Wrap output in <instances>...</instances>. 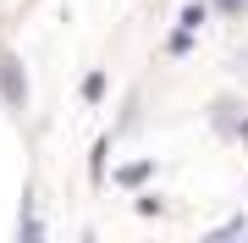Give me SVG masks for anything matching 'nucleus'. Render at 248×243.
I'll return each mask as SVG.
<instances>
[{"label": "nucleus", "mask_w": 248, "mask_h": 243, "mask_svg": "<svg viewBox=\"0 0 248 243\" xmlns=\"http://www.w3.org/2000/svg\"><path fill=\"white\" fill-rule=\"evenodd\" d=\"M0 94H6L11 111H28V78H22L17 55H0Z\"/></svg>", "instance_id": "nucleus-1"}, {"label": "nucleus", "mask_w": 248, "mask_h": 243, "mask_svg": "<svg viewBox=\"0 0 248 243\" xmlns=\"http://www.w3.org/2000/svg\"><path fill=\"white\" fill-rule=\"evenodd\" d=\"M243 116H248V111L237 105V99H215V105H210V122H215V133H237V127H243Z\"/></svg>", "instance_id": "nucleus-2"}, {"label": "nucleus", "mask_w": 248, "mask_h": 243, "mask_svg": "<svg viewBox=\"0 0 248 243\" xmlns=\"http://www.w3.org/2000/svg\"><path fill=\"white\" fill-rule=\"evenodd\" d=\"M149 177H155V161H133V166L116 171V182H122V188H143Z\"/></svg>", "instance_id": "nucleus-3"}, {"label": "nucleus", "mask_w": 248, "mask_h": 243, "mask_svg": "<svg viewBox=\"0 0 248 243\" xmlns=\"http://www.w3.org/2000/svg\"><path fill=\"white\" fill-rule=\"evenodd\" d=\"M204 22H210V6H204V0H187V6H182V17H177V28H187V33H199Z\"/></svg>", "instance_id": "nucleus-4"}, {"label": "nucleus", "mask_w": 248, "mask_h": 243, "mask_svg": "<svg viewBox=\"0 0 248 243\" xmlns=\"http://www.w3.org/2000/svg\"><path fill=\"white\" fill-rule=\"evenodd\" d=\"M243 232H248V221H243V216H232V221H221V227H215L210 238L221 243V238H243Z\"/></svg>", "instance_id": "nucleus-5"}, {"label": "nucleus", "mask_w": 248, "mask_h": 243, "mask_svg": "<svg viewBox=\"0 0 248 243\" xmlns=\"http://www.w3.org/2000/svg\"><path fill=\"white\" fill-rule=\"evenodd\" d=\"M138 216H166V199L160 194H138Z\"/></svg>", "instance_id": "nucleus-6"}, {"label": "nucleus", "mask_w": 248, "mask_h": 243, "mask_svg": "<svg viewBox=\"0 0 248 243\" xmlns=\"http://www.w3.org/2000/svg\"><path fill=\"white\" fill-rule=\"evenodd\" d=\"M166 50H171V55H187V50H193V33H187V28H177V33L166 39Z\"/></svg>", "instance_id": "nucleus-7"}, {"label": "nucleus", "mask_w": 248, "mask_h": 243, "mask_svg": "<svg viewBox=\"0 0 248 243\" xmlns=\"http://www.w3.org/2000/svg\"><path fill=\"white\" fill-rule=\"evenodd\" d=\"M83 99H105V72H89V78H83Z\"/></svg>", "instance_id": "nucleus-8"}, {"label": "nucleus", "mask_w": 248, "mask_h": 243, "mask_svg": "<svg viewBox=\"0 0 248 243\" xmlns=\"http://www.w3.org/2000/svg\"><path fill=\"white\" fill-rule=\"evenodd\" d=\"M237 138H248V116H243V127H237Z\"/></svg>", "instance_id": "nucleus-9"}]
</instances>
